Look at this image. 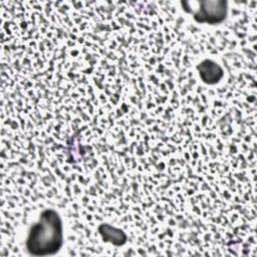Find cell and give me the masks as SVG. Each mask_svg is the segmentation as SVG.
Masks as SVG:
<instances>
[{"mask_svg": "<svg viewBox=\"0 0 257 257\" xmlns=\"http://www.w3.org/2000/svg\"><path fill=\"white\" fill-rule=\"evenodd\" d=\"M63 243L62 222L51 209L41 213L38 221L30 228L26 239L27 251L34 256L53 255Z\"/></svg>", "mask_w": 257, "mask_h": 257, "instance_id": "1", "label": "cell"}, {"mask_svg": "<svg viewBox=\"0 0 257 257\" xmlns=\"http://www.w3.org/2000/svg\"><path fill=\"white\" fill-rule=\"evenodd\" d=\"M222 2H205L204 8L195 14V18L199 22H208V23H218L221 22L226 16V3L219 7Z\"/></svg>", "mask_w": 257, "mask_h": 257, "instance_id": "2", "label": "cell"}, {"mask_svg": "<svg viewBox=\"0 0 257 257\" xmlns=\"http://www.w3.org/2000/svg\"><path fill=\"white\" fill-rule=\"evenodd\" d=\"M198 70L204 82L214 84L218 82L223 76L222 68L214 61L206 59L198 65Z\"/></svg>", "mask_w": 257, "mask_h": 257, "instance_id": "3", "label": "cell"}, {"mask_svg": "<svg viewBox=\"0 0 257 257\" xmlns=\"http://www.w3.org/2000/svg\"><path fill=\"white\" fill-rule=\"evenodd\" d=\"M99 232H100V235L102 236V239L105 242H109V243H112L113 245H117V246L125 243L126 236L119 229L113 228L107 224H102L99 227Z\"/></svg>", "mask_w": 257, "mask_h": 257, "instance_id": "4", "label": "cell"}]
</instances>
